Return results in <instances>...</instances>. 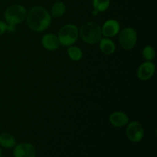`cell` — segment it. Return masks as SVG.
<instances>
[{"instance_id":"cell-1","label":"cell","mask_w":157,"mask_h":157,"mask_svg":"<svg viewBox=\"0 0 157 157\" xmlns=\"http://www.w3.org/2000/svg\"><path fill=\"white\" fill-rule=\"evenodd\" d=\"M26 22L32 31L42 32L50 26L52 16L44 7L35 6L27 12Z\"/></svg>"},{"instance_id":"cell-2","label":"cell","mask_w":157,"mask_h":157,"mask_svg":"<svg viewBox=\"0 0 157 157\" xmlns=\"http://www.w3.org/2000/svg\"><path fill=\"white\" fill-rule=\"evenodd\" d=\"M79 35L84 42L94 44L99 42L102 37L101 27L95 21H87L79 29Z\"/></svg>"},{"instance_id":"cell-3","label":"cell","mask_w":157,"mask_h":157,"mask_svg":"<svg viewBox=\"0 0 157 157\" xmlns=\"http://www.w3.org/2000/svg\"><path fill=\"white\" fill-rule=\"evenodd\" d=\"M79 37V29L75 24H67L58 32V38L60 44L64 46L73 45Z\"/></svg>"},{"instance_id":"cell-4","label":"cell","mask_w":157,"mask_h":157,"mask_svg":"<svg viewBox=\"0 0 157 157\" xmlns=\"http://www.w3.org/2000/svg\"><path fill=\"white\" fill-rule=\"evenodd\" d=\"M27 12L25 8L21 5H12L6 9L4 14L5 19L8 24L16 25L25 19Z\"/></svg>"},{"instance_id":"cell-5","label":"cell","mask_w":157,"mask_h":157,"mask_svg":"<svg viewBox=\"0 0 157 157\" xmlns=\"http://www.w3.org/2000/svg\"><path fill=\"white\" fill-rule=\"evenodd\" d=\"M137 32L131 27H127L123 29L119 35V43L125 50L133 48L137 41Z\"/></svg>"},{"instance_id":"cell-6","label":"cell","mask_w":157,"mask_h":157,"mask_svg":"<svg viewBox=\"0 0 157 157\" xmlns=\"http://www.w3.org/2000/svg\"><path fill=\"white\" fill-rule=\"evenodd\" d=\"M127 136L133 143L140 142L144 136V129L143 126L137 121H132L127 124Z\"/></svg>"},{"instance_id":"cell-7","label":"cell","mask_w":157,"mask_h":157,"mask_svg":"<svg viewBox=\"0 0 157 157\" xmlns=\"http://www.w3.org/2000/svg\"><path fill=\"white\" fill-rule=\"evenodd\" d=\"M155 70V64L152 61H147L139 66L136 75L138 78L141 81H148L153 76Z\"/></svg>"},{"instance_id":"cell-8","label":"cell","mask_w":157,"mask_h":157,"mask_svg":"<svg viewBox=\"0 0 157 157\" xmlns=\"http://www.w3.org/2000/svg\"><path fill=\"white\" fill-rule=\"evenodd\" d=\"M120 31H121V25L115 19L107 20L101 28L102 35L106 38H112L116 36L120 33Z\"/></svg>"},{"instance_id":"cell-9","label":"cell","mask_w":157,"mask_h":157,"mask_svg":"<svg viewBox=\"0 0 157 157\" xmlns=\"http://www.w3.org/2000/svg\"><path fill=\"white\" fill-rule=\"evenodd\" d=\"M15 157H36V150L32 144L22 143L15 146L14 150Z\"/></svg>"},{"instance_id":"cell-10","label":"cell","mask_w":157,"mask_h":157,"mask_svg":"<svg viewBox=\"0 0 157 157\" xmlns=\"http://www.w3.org/2000/svg\"><path fill=\"white\" fill-rule=\"evenodd\" d=\"M41 44L48 51H55L59 48L60 41L58 36L54 34H46L41 38Z\"/></svg>"},{"instance_id":"cell-11","label":"cell","mask_w":157,"mask_h":157,"mask_svg":"<svg viewBox=\"0 0 157 157\" xmlns=\"http://www.w3.org/2000/svg\"><path fill=\"white\" fill-rule=\"evenodd\" d=\"M109 121L113 127H123L129 123V117L124 112L115 111L110 115Z\"/></svg>"},{"instance_id":"cell-12","label":"cell","mask_w":157,"mask_h":157,"mask_svg":"<svg viewBox=\"0 0 157 157\" xmlns=\"http://www.w3.org/2000/svg\"><path fill=\"white\" fill-rule=\"evenodd\" d=\"M99 47L101 52L107 55H113L116 51L115 43L109 38H101L99 41Z\"/></svg>"},{"instance_id":"cell-13","label":"cell","mask_w":157,"mask_h":157,"mask_svg":"<svg viewBox=\"0 0 157 157\" xmlns=\"http://www.w3.org/2000/svg\"><path fill=\"white\" fill-rule=\"evenodd\" d=\"M16 141L15 137L9 133H2L0 134V145L6 149L13 148L15 147Z\"/></svg>"},{"instance_id":"cell-14","label":"cell","mask_w":157,"mask_h":157,"mask_svg":"<svg viewBox=\"0 0 157 157\" xmlns=\"http://www.w3.org/2000/svg\"><path fill=\"white\" fill-rule=\"evenodd\" d=\"M66 12V6L62 2H56L51 9V16L54 18H60Z\"/></svg>"},{"instance_id":"cell-15","label":"cell","mask_w":157,"mask_h":157,"mask_svg":"<svg viewBox=\"0 0 157 157\" xmlns=\"http://www.w3.org/2000/svg\"><path fill=\"white\" fill-rule=\"evenodd\" d=\"M67 55L69 58L74 61H78L82 58L83 52L82 50L78 46L71 45L67 48Z\"/></svg>"},{"instance_id":"cell-16","label":"cell","mask_w":157,"mask_h":157,"mask_svg":"<svg viewBox=\"0 0 157 157\" xmlns=\"http://www.w3.org/2000/svg\"><path fill=\"white\" fill-rule=\"evenodd\" d=\"M94 9L98 12H105L110 7V0H93L92 1Z\"/></svg>"},{"instance_id":"cell-17","label":"cell","mask_w":157,"mask_h":157,"mask_svg":"<svg viewBox=\"0 0 157 157\" xmlns=\"http://www.w3.org/2000/svg\"><path fill=\"white\" fill-rule=\"evenodd\" d=\"M142 55L144 59L147 61H152V60L154 59L155 56H156V51L153 46L147 45L143 49Z\"/></svg>"},{"instance_id":"cell-18","label":"cell","mask_w":157,"mask_h":157,"mask_svg":"<svg viewBox=\"0 0 157 157\" xmlns=\"http://www.w3.org/2000/svg\"><path fill=\"white\" fill-rule=\"evenodd\" d=\"M7 32V24L2 21H0V36L4 35Z\"/></svg>"},{"instance_id":"cell-19","label":"cell","mask_w":157,"mask_h":157,"mask_svg":"<svg viewBox=\"0 0 157 157\" xmlns=\"http://www.w3.org/2000/svg\"><path fill=\"white\" fill-rule=\"evenodd\" d=\"M15 31V25L12 24H7V32H14Z\"/></svg>"},{"instance_id":"cell-20","label":"cell","mask_w":157,"mask_h":157,"mask_svg":"<svg viewBox=\"0 0 157 157\" xmlns=\"http://www.w3.org/2000/svg\"><path fill=\"white\" fill-rule=\"evenodd\" d=\"M92 13H93V15H98V13H99V12H98V11H96V10H94V11H93V12H92Z\"/></svg>"},{"instance_id":"cell-21","label":"cell","mask_w":157,"mask_h":157,"mask_svg":"<svg viewBox=\"0 0 157 157\" xmlns=\"http://www.w3.org/2000/svg\"><path fill=\"white\" fill-rule=\"evenodd\" d=\"M2 156V150L1 149H0V157Z\"/></svg>"},{"instance_id":"cell-22","label":"cell","mask_w":157,"mask_h":157,"mask_svg":"<svg viewBox=\"0 0 157 157\" xmlns=\"http://www.w3.org/2000/svg\"><path fill=\"white\" fill-rule=\"evenodd\" d=\"M1 157H2V156H1Z\"/></svg>"}]
</instances>
